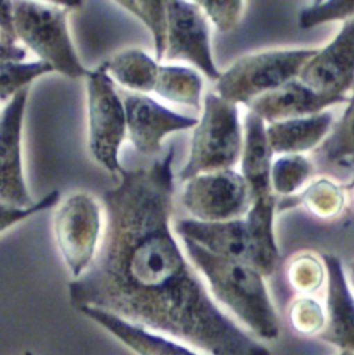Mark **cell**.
Segmentation results:
<instances>
[{"label":"cell","instance_id":"6da1fadb","mask_svg":"<svg viewBox=\"0 0 354 355\" xmlns=\"http://www.w3.org/2000/svg\"><path fill=\"white\" fill-rule=\"evenodd\" d=\"M174 155L169 147L147 168H122L104 191V232L89 268L68 283L69 302L207 355H271L219 309L174 234Z\"/></svg>","mask_w":354,"mask_h":355},{"label":"cell","instance_id":"7a4b0ae2","mask_svg":"<svg viewBox=\"0 0 354 355\" xmlns=\"http://www.w3.org/2000/svg\"><path fill=\"white\" fill-rule=\"evenodd\" d=\"M183 250L205 280L208 293L228 308L257 338L276 340L280 323L265 277L251 265L212 255L197 244L182 240Z\"/></svg>","mask_w":354,"mask_h":355},{"label":"cell","instance_id":"3957f363","mask_svg":"<svg viewBox=\"0 0 354 355\" xmlns=\"http://www.w3.org/2000/svg\"><path fill=\"white\" fill-rule=\"evenodd\" d=\"M243 122L239 105L208 92L193 128L189 155L178 176L186 182L197 175L233 169L242 155Z\"/></svg>","mask_w":354,"mask_h":355},{"label":"cell","instance_id":"277c9868","mask_svg":"<svg viewBox=\"0 0 354 355\" xmlns=\"http://www.w3.org/2000/svg\"><path fill=\"white\" fill-rule=\"evenodd\" d=\"M79 4L12 1L17 39L29 47L53 72L69 79L86 78L68 29V15Z\"/></svg>","mask_w":354,"mask_h":355},{"label":"cell","instance_id":"5b68a950","mask_svg":"<svg viewBox=\"0 0 354 355\" xmlns=\"http://www.w3.org/2000/svg\"><path fill=\"white\" fill-rule=\"evenodd\" d=\"M317 49H272L247 54L221 71L214 82L219 97L248 105L260 96L297 79Z\"/></svg>","mask_w":354,"mask_h":355},{"label":"cell","instance_id":"8992f818","mask_svg":"<svg viewBox=\"0 0 354 355\" xmlns=\"http://www.w3.org/2000/svg\"><path fill=\"white\" fill-rule=\"evenodd\" d=\"M89 150L93 158L112 176L122 171L119 150L126 137V116L115 82L101 65L86 75Z\"/></svg>","mask_w":354,"mask_h":355},{"label":"cell","instance_id":"52a82bcc","mask_svg":"<svg viewBox=\"0 0 354 355\" xmlns=\"http://www.w3.org/2000/svg\"><path fill=\"white\" fill-rule=\"evenodd\" d=\"M58 251L74 279L92 263L101 239V212L97 200L85 191L68 196L54 215Z\"/></svg>","mask_w":354,"mask_h":355},{"label":"cell","instance_id":"ba28073f","mask_svg":"<svg viewBox=\"0 0 354 355\" xmlns=\"http://www.w3.org/2000/svg\"><path fill=\"white\" fill-rule=\"evenodd\" d=\"M253 196L239 171L222 169L197 175L185 182L182 204L200 222H225L244 218Z\"/></svg>","mask_w":354,"mask_h":355},{"label":"cell","instance_id":"9c48e42d","mask_svg":"<svg viewBox=\"0 0 354 355\" xmlns=\"http://www.w3.org/2000/svg\"><path fill=\"white\" fill-rule=\"evenodd\" d=\"M167 44L164 60L183 61L210 80H217L211 49V25L196 1H167Z\"/></svg>","mask_w":354,"mask_h":355},{"label":"cell","instance_id":"30bf717a","mask_svg":"<svg viewBox=\"0 0 354 355\" xmlns=\"http://www.w3.org/2000/svg\"><path fill=\"white\" fill-rule=\"evenodd\" d=\"M297 79L319 96L348 98L354 89V18L342 22L333 39L317 49Z\"/></svg>","mask_w":354,"mask_h":355},{"label":"cell","instance_id":"8fae6325","mask_svg":"<svg viewBox=\"0 0 354 355\" xmlns=\"http://www.w3.org/2000/svg\"><path fill=\"white\" fill-rule=\"evenodd\" d=\"M29 87L19 90L1 110L0 115V202L31 208V197L22 168V126Z\"/></svg>","mask_w":354,"mask_h":355},{"label":"cell","instance_id":"7c38bea8","mask_svg":"<svg viewBox=\"0 0 354 355\" xmlns=\"http://www.w3.org/2000/svg\"><path fill=\"white\" fill-rule=\"evenodd\" d=\"M122 101L126 136L136 151L146 155L158 154L168 135L193 129L197 123V118L176 112L149 94L128 93Z\"/></svg>","mask_w":354,"mask_h":355},{"label":"cell","instance_id":"4fadbf2b","mask_svg":"<svg viewBox=\"0 0 354 355\" xmlns=\"http://www.w3.org/2000/svg\"><path fill=\"white\" fill-rule=\"evenodd\" d=\"M326 269V324L319 338L340 351L354 352V294L348 286L344 265L336 254H321Z\"/></svg>","mask_w":354,"mask_h":355},{"label":"cell","instance_id":"5bb4252c","mask_svg":"<svg viewBox=\"0 0 354 355\" xmlns=\"http://www.w3.org/2000/svg\"><path fill=\"white\" fill-rule=\"evenodd\" d=\"M174 232L180 240L192 241L212 255L248 263L244 218L225 222H200L186 218L174 223Z\"/></svg>","mask_w":354,"mask_h":355},{"label":"cell","instance_id":"9a60e30c","mask_svg":"<svg viewBox=\"0 0 354 355\" xmlns=\"http://www.w3.org/2000/svg\"><path fill=\"white\" fill-rule=\"evenodd\" d=\"M343 103H347V100L319 96L298 79H293L279 89L253 100L247 107L265 123H272L318 114Z\"/></svg>","mask_w":354,"mask_h":355},{"label":"cell","instance_id":"2e32d148","mask_svg":"<svg viewBox=\"0 0 354 355\" xmlns=\"http://www.w3.org/2000/svg\"><path fill=\"white\" fill-rule=\"evenodd\" d=\"M137 355H201L193 348L93 306L76 309Z\"/></svg>","mask_w":354,"mask_h":355},{"label":"cell","instance_id":"e0dca14e","mask_svg":"<svg viewBox=\"0 0 354 355\" xmlns=\"http://www.w3.org/2000/svg\"><path fill=\"white\" fill-rule=\"evenodd\" d=\"M275 194L253 198L244 215L248 237V263L264 277L276 270L279 250L275 239Z\"/></svg>","mask_w":354,"mask_h":355},{"label":"cell","instance_id":"ac0fdd59","mask_svg":"<svg viewBox=\"0 0 354 355\" xmlns=\"http://www.w3.org/2000/svg\"><path fill=\"white\" fill-rule=\"evenodd\" d=\"M335 123L328 110L293 119L267 123V137L273 155L305 154L317 150Z\"/></svg>","mask_w":354,"mask_h":355},{"label":"cell","instance_id":"d6986e66","mask_svg":"<svg viewBox=\"0 0 354 355\" xmlns=\"http://www.w3.org/2000/svg\"><path fill=\"white\" fill-rule=\"evenodd\" d=\"M273 153L267 137V123L248 111L243 122V148L240 175L244 178L253 198L273 194L271 189V166Z\"/></svg>","mask_w":354,"mask_h":355},{"label":"cell","instance_id":"ffe728a7","mask_svg":"<svg viewBox=\"0 0 354 355\" xmlns=\"http://www.w3.org/2000/svg\"><path fill=\"white\" fill-rule=\"evenodd\" d=\"M100 65L122 87L132 93L149 94L154 89L160 64L146 51L129 47L112 54Z\"/></svg>","mask_w":354,"mask_h":355},{"label":"cell","instance_id":"44dd1931","mask_svg":"<svg viewBox=\"0 0 354 355\" xmlns=\"http://www.w3.org/2000/svg\"><path fill=\"white\" fill-rule=\"evenodd\" d=\"M204 79L193 67L183 64H160L153 93L160 98L201 111Z\"/></svg>","mask_w":354,"mask_h":355},{"label":"cell","instance_id":"7402d4cb","mask_svg":"<svg viewBox=\"0 0 354 355\" xmlns=\"http://www.w3.org/2000/svg\"><path fill=\"white\" fill-rule=\"evenodd\" d=\"M346 189L329 176H317L297 194L276 204V208H292L301 205L307 212L322 220L335 219L346 207Z\"/></svg>","mask_w":354,"mask_h":355},{"label":"cell","instance_id":"603a6c76","mask_svg":"<svg viewBox=\"0 0 354 355\" xmlns=\"http://www.w3.org/2000/svg\"><path fill=\"white\" fill-rule=\"evenodd\" d=\"M315 151L325 162L339 169H354V89L348 94L343 114Z\"/></svg>","mask_w":354,"mask_h":355},{"label":"cell","instance_id":"cb8c5ba5","mask_svg":"<svg viewBox=\"0 0 354 355\" xmlns=\"http://www.w3.org/2000/svg\"><path fill=\"white\" fill-rule=\"evenodd\" d=\"M314 164L305 154L278 155L271 166V189L285 198L301 191L312 179Z\"/></svg>","mask_w":354,"mask_h":355},{"label":"cell","instance_id":"d4e9b609","mask_svg":"<svg viewBox=\"0 0 354 355\" xmlns=\"http://www.w3.org/2000/svg\"><path fill=\"white\" fill-rule=\"evenodd\" d=\"M286 277L298 295H314L326 282V269L321 254L310 250L293 254L286 265Z\"/></svg>","mask_w":354,"mask_h":355},{"label":"cell","instance_id":"484cf974","mask_svg":"<svg viewBox=\"0 0 354 355\" xmlns=\"http://www.w3.org/2000/svg\"><path fill=\"white\" fill-rule=\"evenodd\" d=\"M117 4L135 15L149 29L154 43V58L158 64L164 60L167 44V1H117Z\"/></svg>","mask_w":354,"mask_h":355},{"label":"cell","instance_id":"4316f807","mask_svg":"<svg viewBox=\"0 0 354 355\" xmlns=\"http://www.w3.org/2000/svg\"><path fill=\"white\" fill-rule=\"evenodd\" d=\"M53 69L43 61H0V101L8 103L19 90Z\"/></svg>","mask_w":354,"mask_h":355},{"label":"cell","instance_id":"83f0119b","mask_svg":"<svg viewBox=\"0 0 354 355\" xmlns=\"http://www.w3.org/2000/svg\"><path fill=\"white\" fill-rule=\"evenodd\" d=\"M287 320L301 336H319L326 324L325 306L314 295H297L289 305Z\"/></svg>","mask_w":354,"mask_h":355},{"label":"cell","instance_id":"f1b7e54d","mask_svg":"<svg viewBox=\"0 0 354 355\" xmlns=\"http://www.w3.org/2000/svg\"><path fill=\"white\" fill-rule=\"evenodd\" d=\"M354 18V0H325L305 4L297 17L301 29H312L326 22Z\"/></svg>","mask_w":354,"mask_h":355},{"label":"cell","instance_id":"f546056e","mask_svg":"<svg viewBox=\"0 0 354 355\" xmlns=\"http://www.w3.org/2000/svg\"><path fill=\"white\" fill-rule=\"evenodd\" d=\"M203 14L219 32H230L240 22L246 3L242 0H224V1H196Z\"/></svg>","mask_w":354,"mask_h":355},{"label":"cell","instance_id":"4dcf8cb0","mask_svg":"<svg viewBox=\"0 0 354 355\" xmlns=\"http://www.w3.org/2000/svg\"><path fill=\"white\" fill-rule=\"evenodd\" d=\"M58 200H60V191L51 190L43 198L36 201V204L31 208H17V207H10L0 202V233L42 211H46L54 207L58 202Z\"/></svg>","mask_w":354,"mask_h":355},{"label":"cell","instance_id":"1f68e13d","mask_svg":"<svg viewBox=\"0 0 354 355\" xmlns=\"http://www.w3.org/2000/svg\"><path fill=\"white\" fill-rule=\"evenodd\" d=\"M0 32L8 39L18 42L14 28L12 1H0Z\"/></svg>","mask_w":354,"mask_h":355},{"label":"cell","instance_id":"d6a6232c","mask_svg":"<svg viewBox=\"0 0 354 355\" xmlns=\"http://www.w3.org/2000/svg\"><path fill=\"white\" fill-rule=\"evenodd\" d=\"M26 51L0 32V61H24Z\"/></svg>","mask_w":354,"mask_h":355},{"label":"cell","instance_id":"836d02e7","mask_svg":"<svg viewBox=\"0 0 354 355\" xmlns=\"http://www.w3.org/2000/svg\"><path fill=\"white\" fill-rule=\"evenodd\" d=\"M344 273H346V277H347V282H348V286L354 294V259L348 261L346 265H344Z\"/></svg>","mask_w":354,"mask_h":355},{"label":"cell","instance_id":"e575fe53","mask_svg":"<svg viewBox=\"0 0 354 355\" xmlns=\"http://www.w3.org/2000/svg\"><path fill=\"white\" fill-rule=\"evenodd\" d=\"M347 189L350 191V196H351V200H353V204H354V180H353V183Z\"/></svg>","mask_w":354,"mask_h":355},{"label":"cell","instance_id":"d590c367","mask_svg":"<svg viewBox=\"0 0 354 355\" xmlns=\"http://www.w3.org/2000/svg\"><path fill=\"white\" fill-rule=\"evenodd\" d=\"M339 355H354V352H350V351H340Z\"/></svg>","mask_w":354,"mask_h":355},{"label":"cell","instance_id":"8d00e7d4","mask_svg":"<svg viewBox=\"0 0 354 355\" xmlns=\"http://www.w3.org/2000/svg\"><path fill=\"white\" fill-rule=\"evenodd\" d=\"M24 355H33V354H32V352H31V351H26V352H25V354H24Z\"/></svg>","mask_w":354,"mask_h":355},{"label":"cell","instance_id":"74e56055","mask_svg":"<svg viewBox=\"0 0 354 355\" xmlns=\"http://www.w3.org/2000/svg\"><path fill=\"white\" fill-rule=\"evenodd\" d=\"M0 115H1V111H0Z\"/></svg>","mask_w":354,"mask_h":355}]
</instances>
